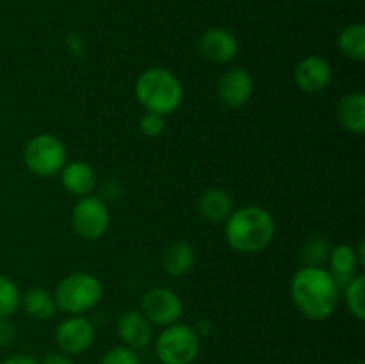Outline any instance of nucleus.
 Here are the masks:
<instances>
[{"label":"nucleus","instance_id":"f257e3e1","mask_svg":"<svg viewBox=\"0 0 365 364\" xmlns=\"http://www.w3.org/2000/svg\"><path fill=\"white\" fill-rule=\"evenodd\" d=\"M291 298L303 316L323 321L337 309L339 288L323 266H303L291 280Z\"/></svg>","mask_w":365,"mask_h":364},{"label":"nucleus","instance_id":"f03ea898","mask_svg":"<svg viewBox=\"0 0 365 364\" xmlns=\"http://www.w3.org/2000/svg\"><path fill=\"white\" fill-rule=\"evenodd\" d=\"M274 220L269 211L259 206L232 211L225 221V238L239 253H257L274 238Z\"/></svg>","mask_w":365,"mask_h":364},{"label":"nucleus","instance_id":"7ed1b4c3","mask_svg":"<svg viewBox=\"0 0 365 364\" xmlns=\"http://www.w3.org/2000/svg\"><path fill=\"white\" fill-rule=\"evenodd\" d=\"M135 96L146 111L168 116L180 107L184 88L166 68H148L135 81Z\"/></svg>","mask_w":365,"mask_h":364},{"label":"nucleus","instance_id":"20e7f679","mask_svg":"<svg viewBox=\"0 0 365 364\" xmlns=\"http://www.w3.org/2000/svg\"><path fill=\"white\" fill-rule=\"evenodd\" d=\"M103 296L102 282L91 273L75 271L66 275L57 284L56 298L57 309L66 314H86L95 309Z\"/></svg>","mask_w":365,"mask_h":364},{"label":"nucleus","instance_id":"39448f33","mask_svg":"<svg viewBox=\"0 0 365 364\" xmlns=\"http://www.w3.org/2000/svg\"><path fill=\"white\" fill-rule=\"evenodd\" d=\"M202 338L191 325L173 323L164 327L155 339V353L160 364H192L200 353Z\"/></svg>","mask_w":365,"mask_h":364},{"label":"nucleus","instance_id":"423d86ee","mask_svg":"<svg viewBox=\"0 0 365 364\" xmlns=\"http://www.w3.org/2000/svg\"><path fill=\"white\" fill-rule=\"evenodd\" d=\"M66 146L57 136L38 134L25 145V166L38 177H52L66 164Z\"/></svg>","mask_w":365,"mask_h":364},{"label":"nucleus","instance_id":"0eeeda50","mask_svg":"<svg viewBox=\"0 0 365 364\" xmlns=\"http://www.w3.org/2000/svg\"><path fill=\"white\" fill-rule=\"evenodd\" d=\"M109 209L106 202L96 196H82L71 211L73 231L86 241H95L102 238L109 228Z\"/></svg>","mask_w":365,"mask_h":364},{"label":"nucleus","instance_id":"6e6552de","mask_svg":"<svg viewBox=\"0 0 365 364\" xmlns=\"http://www.w3.org/2000/svg\"><path fill=\"white\" fill-rule=\"evenodd\" d=\"M141 313L152 325L170 327L180 320L182 313H184V303L173 289L153 288L143 296Z\"/></svg>","mask_w":365,"mask_h":364},{"label":"nucleus","instance_id":"1a4fd4ad","mask_svg":"<svg viewBox=\"0 0 365 364\" xmlns=\"http://www.w3.org/2000/svg\"><path fill=\"white\" fill-rule=\"evenodd\" d=\"M95 341V325L84 314H68L56 328V343L68 355H78L91 348Z\"/></svg>","mask_w":365,"mask_h":364},{"label":"nucleus","instance_id":"9d476101","mask_svg":"<svg viewBox=\"0 0 365 364\" xmlns=\"http://www.w3.org/2000/svg\"><path fill=\"white\" fill-rule=\"evenodd\" d=\"M253 95V79L245 68H230L217 82V96L230 109L242 107Z\"/></svg>","mask_w":365,"mask_h":364},{"label":"nucleus","instance_id":"9b49d317","mask_svg":"<svg viewBox=\"0 0 365 364\" xmlns=\"http://www.w3.org/2000/svg\"><path fill=\"white\" fill-rule=\"evenodd\" d=\"M118 338L132 350H143L150 346L153 339V327L141 310H127L116 321Z\"/></svg>","mask_w":365,"mask_h":364},{"label":"nucleus","instance_id":"f8f14e48","mask_svg":"<svg viewBox=\"0 0 365 364\" xmlns=\"http://www.w3.org/2000/svg\"><path fill=\"white\" fill-rule=\"evenodd\" d=\"M200 52L210 63L227 64L237 56L239 43L232 32L221 27H212L207 29L200 38Z\"/></svg>","mask_w":365,"mask_h":364},{"label":"nucleus","instance_id":"ddd939ff","mask_svg":"<svg viewBox=\"0 0 365 364\" xmlns=\"http://www.w3.org/2000/svg\"><path fill=\"white\" fill-rule=\"evenodd\" d=\"M294 81L299 89L307 93H319L331 82V68L327 59L319 56L303 57L294 68Z\"/></svg>","mask_w":365,"mask_h":364},{"label":"nucleus","instance_id":"4468645a","mask_svg":"<svg viewBox=\"0 0 365 364\" xmlns=\"http://www.w3.org/2000/svg\"><path fill=\"white\" fill-rule=\"evenodd\" d=\"M328 263H330V275L337 284L339 291L344 289L349 282L355 278L356 266H359V256L356 250L349 245H337L330 248L328 253Z\"/></svg>","mask_w":365,"mask_h":364},{"label":"nucleus","instance_id":"2eb2a0df","mask_svg":"<svg viewBox=\"0 0 365 364\" xmlns=\"http://www.w3.org/2000/svg\"><path fill=\"white\" fill-rule=\"evenodd\" d=\"M61 173V182L64 189L70 191L71 195L88 196L96 186V173L91 168V164L84 161H71L63 166Z\"/></svg>","mask_w":365,"mask_h":364},{"label":"nucleus","instance_id":"dca6fc26","mask_svg":"<svg viewBox=\"0 0 365 364\" xmlns=\"http://www.w3.org/2000/svg\"><path fill=\"white\" fill-rule=\"evenodd\" d=\"M337 118L351 134L365 132V96L362 91H351L339 100Z\"/></svg>","mask_w":365,"mask_h":364},{"label":"nucleus","instance_id":"f3484780","mask_svg":"<svg viewBox=\"0 0 365 364\" xmlns=\"http://www.w3.org/2000/svg\"><path fill=\"white\" fill-rule=\"evenodd\" d=\"M198 207L202 216L205 220L212 221V223H223L234 211V203H232L228 193L217 188H210L203 191L202 196H200Z\"/></svg>","mask_w":365,"mask_h":364},{"label":"nucleus","instance_id":"a211bd4d","mask_svg":"<svg viewBox=\"0 0 365 364\" xmlns=\"http://www.w3.org/2000/svg\"><path fill=\"white\" fill-rule=\"evenodd\" d=\"M195 264V248L187 241H175L163 253V270L168 275L180 277Z\"/></svg>","mask_w":365,"mask_h":364},{"label":"nucleus","instance_id":"6ab92c4d","mask_svg":"<svg viewBox=\"0 0 365 364\" xmlns=\"http://www.w3.org/2000/svg\"><path fill=\"white\" fill-rule=\"evenodd\" d=\"M20 305L24 307L25 313L36 320H48L57 313L56 298L50 291L43 288H32L21 296Z\"/></svg>","mask_w":365,"mask_h":364},{"label":"nucleus","instance_id":"aec40b11","mask_svg":"<svg viewBox=\"0 0 365 364\" xmlns=\"http://www.w3.org/2000/svg\"><path fill=\"white\" fill-rule=\"evenodd\" d=\"M337 46L342 56L351 61L365 59V25L351 24L346 25L337 38Z\"/></svg>","mask_w":365,"mask_h":364},{"label":"nucleus","instance_id":"412c9836","mask_svg":"<svg viewBox=\"0 0 365 364\" xmlns=\"http://www.w3.org/2000/svg\"><path fill=\"white\" fill-rule=\"evenodd\" d=\"M364 288H365V277L364 275H355V278H353V280L342 289V291H344V300L349 313H351L359 321H364L365 318Z\"/></svg>","mask_w":365,"mask_h":364},{"label":"nucleus","instance_id":"4be33fe9","mask_svg":"<svg viewBox=\"0 0 365 364\" xmlns=\"http://www.w3.org/2000/svg\"><path fill=\"white\" fill-rule=\"evenodd\" d=\"M21 302V295L13 278L0 275V318L13 316Z\"/></svg>","mask_w":365,"mask_h":364},{"label":"nucleus","instance_id":"5701e85b","mask_svg":"<svg viewBox=\"0 0 365 364\" xmlns=\"http://www.w3.org/2000/svg\"><path fill=\"white\" fill-rule=\"evenodd\" d=\"M330 246L323 238H314L303 248V261L305 266H321L328 259Z\"/></svg>","mask_w":365,"mask_h":364},{"label":"nucleus","instance_id":"b1692460","mask_svg":"<svg viewBox=\"0 0 365 364\" xmlns=\"http://www.w3.org/2000/svg\"><path fill=\"white\" fill-rule=\"evenodd\" d=\"M100 364H141V360H139V355L135 350L120 345L107 350L102 355V359H100Z\"/></svg>","mask_w":365,"mask_h":364},{"label":"nucleus","instance_id":"393cba45","mask_svg":"<svg viewBox=\"0 0 365 364\" xmlns=\"http://www.w3.org/2000/svg\"><path fill=\"white\" fill-rule=\"evenodd\" d=\"M164 118L166 116H163V114L146 111L141 116V121H139V128H141V132L146 138H157V136L163 134L164 128H166V120H164Z\"/></svg>","mask_w":365,"mask_h":364},{"label":"nucleus","instance_id":"a878e982","mask_svg":"<svg viewBox=\"0 0 365 364\" xmlns=\"http://www.w3.org/2000/svg\"><path fill=\"white\" fill-rule=\"evenodd\" d=\"M14 339V327L9 318H0V346H9Z\"/></svg>","mask_w":365,"mask_h":364},{"label":"nucleus","instance_id":"bb28decb","mask_svg":"<svg viewBox=\"0 0 365 364\" xmlns=\"http://www.w3.org/2000/svg\"><path fill=\"white\" fill-rule=\"evenodd\" d=\"M39 364H75V360L71 359V355L63 352H48L41 359Z\"/></svg>","mask_w":365,"mask_h":364},{"label":"nucleus","instance_id":"cd10ccee","mask_svg":"<svg viewBox=\"0 0 365 364\" xmlns=\"http://www.w3.org/2000/svg\"><path fill=\"white\" fill-rule=\"evenodd\" d=\"M0 364H39V363L32 355H27V353H16V355H11L7 357V359H4Z\"/></svg>","mask_w":365,"mask_h":364},{"label":"nucleus","instance_id":"c85d7f7f","mask_svg":"<svg viewBox=\"0 0 365 364\" xmlns=\"http://www.w3.org/2000/svg\"><path fill=\"white\" fill-rule=\"evenodd\" d=\"M192 328H195L196 334H198L200 338H202V335L210 334V321L209 320H200L198 323H196Z\"/></svg>","mask_w":365,"mask_h":364},{"label":"nucleus","instance_id":"c756f323","mask_svg":"<svg viewBox=\"0 0 365 364\" xmlns=\"http://www.w3.org/2000/svg\"><path fill=\"white\" fill-rule=\"evenodd\" d=\"M355 364H364V363H362V360H359V363H355Z\"/></svg>","mask_w":365,"mask_h":364}]
</instances>
